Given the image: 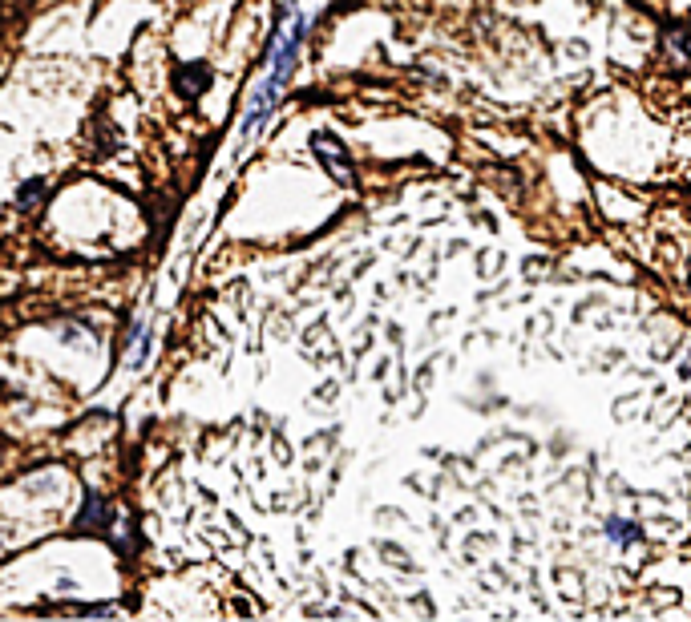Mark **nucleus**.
Instances as JSON below:
<instances>
[{"label":"nucleus","mask_w":691,"mask_h":622,"mask_svg":"<svg viewBox=\"0 0 691 622\" xmlns=\"http://www.w3.org/2000/svg\"><path fill=\"white\" fill-rule=\"evenodd\" d=\"M312 150H316V158L328 166V174H332L340 186H352V182H356L352 158H348V150H344V142H340L336 134H316V138H312Z\"/></svg>","instance_id":"f257e3e1"},{"label":"nucleus","mask_w":691,"mask_h":622,"mask_svg":"<svg viewBox=\"0 0 691 622\" xmlns=\"http://www.w3.org/2000/svg\"><path fill=\"white\" fill-rule=\"evenodd\" d=\"M85 530H110V505L102 501V493H85Z\"/></svg>","instance_id":"f03ea898"},{"label":"nucleus","mask_w":691,"mask_h":622,"mask_svg":"<svg viewBox=\"0 0 691 622\" xmlns=\"http://www.w3.org/2000/svg\"><path fill=\"white\" fill-rule=\"evenodd\" d=\"M203 85H211V73H207L203 65H190V73H186V77L178 81V89H182L186 97H194V93H199Z\"/></svg>","instance_id":"7ed1b4c3"},{"label":"nucleus","mask_w":691,"mask_h":622,"mask_svg":"<svg viewBox=\"0 0 691 622\" xmlns=\"http://www.w3.org/2000/svg\"><path fill=\"white\" fill-rule=\"evenodd\" d=\"M607 530H611V538H615V542H639V530H635V526H623L619 517H611Z\"/></svg>","instance_id":"20e7f679"},{"label":"nucleus","mask_w":691,"mask_h":622,"mask_svg":"<svg viewBox=\"0 0 691 622\" xmlns=\"http://www.w3.org/2000/svg\"><path fill=\"white\" fill-rule=\"evenodd\" d=\"M41 190H45V182H29V186H25V190H21V206H33V202H37V194H41Z\"/></svg>","instance_id":"39448f33"}]
</instances>
